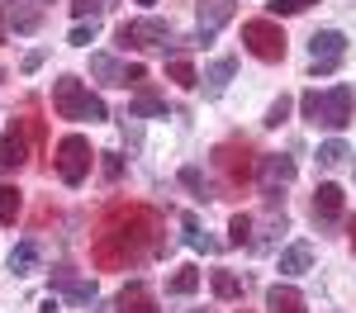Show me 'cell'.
<instances>
[{
  "instance_id": "30bf717a",
  "label": "cell",
  "mask_w": 356,
  "mask_h": 313,
  "mask_svg": "<svg viewBox=\"0 0 356 313\" xmlns=\"http://www.w3.org/2000/svg\"><path fill=\"white\" fill-rule=\"evenodd\" d=\"M5 24L15 28V33H38L43 5H38V0H5Z\"/></svg>"
},
{
  "instance_id": "8992f818",
  "label": "cell",
  "mask_w": 356,
  "mask_h": 313,
  "mask_svg": "<svg viewBox=\"0 0 356 313\" xmlns=\"http://www.w3.org/2000/svg\"><path fill=\"white\" fill-rule=\"evenodd\" d=\"M309 53H314V76H332L337 67H342V53H347V38L337 33V28H318L314 38H309Z\"/></svg>"
},
{
  "instance_id": "44dd1931",
  "label": "cell",
  "mask_w": 356,
  "mask_h": 313,
  "mask_svg": "<svg viewBox=\"0 0 356 313\" xmlns=\"http://www.w3.org/2000/svg\"><path fill=\"white\" fill-rule=\"evenodd\" d=\"M166 76H171L176 85H186V90L200 85V76H195V67H191V57H186V53H176L171 62H166Z\"/></svg>"
},
{
  "instance_id": "836d02e7",
  "label": "cell",
  "mask_w": 356,
  "mask_h": 313,
  "mask_svg": "<svg viewBox=\"0 0 356 313\" xmlns=\"http://www.w3.org/2000/svg\"><path fill=\"white\" fill-rule=\"evenodd\" d=\"M90 38H95V24H76L72 28V43H76V48H86Z\"/></svg>"
},
{
  "instance_id": "d4e9b609",
  "label": "cell",
  "mask_w": 356,
  "mask_h": 313,
  "mask_svg": "<svg viewBox=\"0 0 356 313\" xmlns=\"http://www.w3.org/2000/svg\"><path fill=\"white\" fill-rule=\"evenodd\" d=\"M195 289H200V271H195V266H181V271L166 280V294H195Z\"/></svg>"
},
{
  "instance_id": "5b68a950",
  "label": "cell",
  "mask_w": 356,
  "mask_h": 313,
  "mask_svg": "<svg viewBox=\"0 0 356 313\" xmlns=\"http://www.w3.org/2000/svg\"><path fill=\"white\" fill-rule=\"evenodd\" d=\"M90 142L81 138V133H67V138L57 142V152H53V162H57V176L67 180V185H81L86 176H90Z\"/></svg>"
},
{
  "instance_id": "277c9868",
  "label": "cell",
  "mask_w": 356,
  "mask_h": 313,
  "mask_svg": "<svg viewBox=\"0 0 356 313\" xmlns=\"http://www.w3.org/2000/svg\"><path fill=\"white\" fill-rule=\"evenodd\" d=\"M285 28L275 24V19H247L243 24V48L252 57H261V62H285Z\"/></svg>"
},
{
  "instance_id": "8fae6325",
  "label": "cell",
  "mask_w": 356,
  "mask_h": 313,
  "mask_svg": "<svg viewBox=\"0 0 356 313\" xmlns=\"http://www.w3.org/2000/svg\"><path fill=\"white\" fill-rule=\"evenodd\" d=\"M342 219V185H332V180H323L318 190H314V223L332 228Z\"/></svg>"
},
{
  "instance_id": "83f0119b",
  "label": "cell",
  "mask_w": 356,
  "mask_h": 313,
  "mask_svg": "<svg viewBox=\"0 0 356 313\" xmlns=\"http://www.w3.org/2000/svg\"><path fill=\"white\" fill-rule=\"evenodd\" d=\"M290 105H295V100H290V95H280L271 110H266V119H261V124H266V128H280V124L290 119Z\"/></svg>"
},
{
  "instance_id": "ffe728a7",
  "label": "cell",
  "mask_w": 356,
  "mask_h": 313,
  "mask_svg": "<svg viewBox=\"0 0 356 313\" xmlns=\"http://www.w3.org/2000/svg\"><path fill=\"white\" fill-rule=\"evenodd\" d=\"M209 285H214L219 299H243V276H233V271H223V266L209 276Z\"/></svg>"
},
{
  "instance_id": "f1b7e54d",
  "label": "cell",
  "mask_w": 356,
  "mask_h": 313,
  "mask_svg": "<svg viewBox=\"0 0 356 313\" xmlns=\"http://www.w3.org/2000/svg\"><path fill=\"white\" fill-rule=\"evenodd\" d=\"M134 114H157V119H166V100H157V95H134Z\"/></svg>"
},
{
  "instance_id": "7c38bea8",
  "label": "cell",
  "mask_w": 356,
  "mask_h": 313,
  "mask_svg": "<svg viewBox=\"0 0 356 313\" xmlns=\"http://www.w3.org/2000/svg\"><path fill=\"white\" fill-rule=\"evenodd\" d=\"M233 19V0H200V43H209Z\"/></svg>"
},
{
  "instance_id": "52a82bcc",
  "label": "cell",
  "mask_w": 356,
  "mask_h": 313,
  "mask_svg": "<svg viewBox=\"0 0 356 313\" xmlns=\"http://www.w3.org/2000/svg\"><path fill=\"white\" fill-rule=\"evenodd\" d=\"M119 43L124 48H166L171 43V24L166 19H124L119 24Z\"/></svg>"
},
{
  "instance_id": "4fadbf2b",
  "label": "cell",
  "mask_w": 356,
  "mask_h": 313,
  "mask_svg": "<svg viewBox=\"0 0 356 313\" xmlns=\"http://www.w3.org/2000/svg\"><path fill=\"white\" fill-rule=\"evenodd\" d=\"M119 313H157V299L143 280H129L124 294H119Z\"/></svg>"
},
{
  "instance_id": "ac0fdd59",
  "label": "cell",
  "mask_w": 356,
  "mask_h": 313,
  "mask_svg": "<svg viewBox=\"0 0 356 313\" xmlns=\"http://www.w3.org/2000/svg\"><path fill=\"white\" fill-rule=\"evenodd\" d=\"M33 271H38V242L24 237V242L10 252V276H19V280H24V276H33Z\"/></svg>"
},
{
  "instance_id": "9a60e30c",
  "label": "cell",
  "mask_w": 356,
  "mask_h": 313,
  "mask_svg": "<svg viewBox=\"0 0 356 313\" xmlns=\"http://www.w3.org/2000/svg\"><path fill=\"white\" fill-rule=\"evenodd\" d=\"M29 162V142L19 128H10L5 138H0V171H19Z\"/></svg>"
},
{
  "instance_id": "d6a6232c",
  "label": "cell",
  "mask_w": 356,
  "mask_h": 313,
  "mask_svg": "<svg viewBox=\"0 0 356 313\" xmlns=\"http://www.w3.org/2000/svg\"><path fill=\"white\" fill-rule=\"evenodd\" d=\"M124 138L134 142V147H138V142H143V128H138V114H134V110L124 114Z\"/></svg>"
},
{
  "instance_id": "cb8c5ba5",
  "label": "cell",
  "mask_w": 356,
  "mask_h": 313,
  "mask_svg": "<svg viewBox=\"0 0 356 313\" xmlns=\"http://www.w3.org/2000/svg\"><path fill=\"white\" fill-rule=\"evenodd\" d=\"M19 209H24V195H19L15 185H0V223H15Z\"/></svg>"
},
{
  "instance_id": "d590c367",
  "label": "cell",
  "mask_w": 356,
  "mask_h": 313,
  "mask_svg": "<svg viewBox=\"0 0 356 313\" xmlns=\"http://www.w3.org/2000/svg\"><path fill=\"white\" fill-rule=\"evenodd\" d=\"M38 67H43V53H29L24 62H19V71H38Z\"/></svg>"
},
{
  "instance_id": "6da1fadb",
  "label": "cell",
  "mask_w": 356,
  "mask_h": 313,
  "mask_svg": "<svg viewBox=\"0 0 356 313\" xmlns=\"http://www.w3.org/2000/svg\"><path fill=\"white\" fill-rule=\"evenodd\" d=\"M152 228H157V214H147V209H129V214H119V219L100 232V242H95V261H100V266L138 261V256L147 252Z\"/></svg>"
},
{
  "instance_id": "7a4b0ae2",
  "label": "cell",
  "mask_w": 356,
  "mask_h": 313,
  "mask_svg": "<svg viewBox=\"0 0 356 313\" xmlns=\"http://www.w3.org/2000/svg\"><path fill=\"white\" fill-rule=\"evenodd\" d=\"M300 110H304V119L314 124V128H347L356 119V90L352 85H337V90H304L300 95Z\"/></svg>"
},
{
  "instance_id": "4316f807",
  "label": "cell",
  "mask_w": 356,
  "mask_h": 313,
  "mask_svg": "<svg viewBox=\"0 0 356 313\" xmlns=\"http://www.w3.org/2000/svg\"><path fill=\"white\" fill-rule=\"evenodd\" d=\"M309 5H318V0H271L266 10H271V19H290V15H304Z\"/></svg>"
},
{
  "instance_id": "7402d4cb",
  "label": "cell",
  "mask_w": 356,
  "mask_h": 313,
  "mask_svg": "<svg viewBox=\"0 0 356 313\" xmlns=\"http://www.w3.org/2000/svg\"><path fill=\"white\" fill-rule=\"evenodd\" d=\"M181 228H186V242H191L195 252H219V242L200 232V219H195V214H186V219H181Z\"/></svg>"
},
{
  "instance_id": "d6986e66",
  "label": "cell",
  "mask_w": 356,
  "mask_h": 313,
  "mask_svg": "<svg viewBox=\"0 0 356 313\" xmlns=\"http://www.w3.org/2000/svg\"><path fill=\"white\" fill-rule=\"evenodd\" d=\"M90 76L100 85H124V67H119L110 53H90Z\"/></svg>"
},
{
  "instance_id": "484cf974",
  "label": "cell",
  "mask_w": 356,
  "mask_h": 313,
  "mask_svg": "<svg viewBox=\"0 0 356 313\" xmlns=\"http://www.w3.org/2000/svg\"><path fill=\"white\" fill-rule=\"evenodd\" d=\"M228 242H233V247H252V219H247V214H233V219H228Z\"/></svg>"
},
{
  "instance_id": "603a6c76",
  "label": "cell",
  "mask_w": 356,
  "mask_h": 313,
  "mask_svg": "<svg viewBox=\"0 0 356 313\" xmlns=\"http://www.w3.org/2000/svg\"><path fill=\"white\" fill-rule=\"evenodd\" d=\"M347 157H352V152H347V142H342V138H328V142H323V147H318V167H323V171L342 167Z\"/></svg>"
},
{
  "instance_id": "2e32d148",
  "label": "cell",
  "mask_w": 356,
  "mask_h": 313,
  "mask_svg": "<svg viewBox=\"0 0 356 313\" xmlns=\"http://www.w3.org/2000/svg\"><path fill=\"white\" fill-rule=\"evenodd\" d=\"M275 271H280V276H304V271H314V247H309V242L285 247L280 261H275Z\"/></svg>"
},
{
  "instance_id": "9c48e42d",
  "label": "cell",
  "mask_w": 356,
  "mask_h": 313,
  "mask_svg": "<svg viewBox=\"0 0 356 313\" xmlns=\"http://www.w3.org/2000/svg\"><path fill=\"white\" fill-rule=\"evenodd\" d=\"M53 294L72 299V304H90V299H95V280H86V276H76V271L57 266L53 271Z\"/></svg>"
},
{
  "instance_id": "ab89813d",
  "label": "cell",
  "mask_w": 356,
  "mask_h": 313,
  "mask_svg": "<svg viewBox=\"0 0 356 313\" xmlns=\"http://www.w3.org/2000/svg\"><path fill=\"white\" fill-rule=\"evenodd\" d=\"M0 43H5V19H0Z\"/></svg>"
},
{
  "instance_id": "74e56055",
  "label": "cell",
  "mask_w": 356,
  "mask_h": 313,
  "mask_svg": "<svg viewBox=\"0 0 356 313\" xmlns=\"http://www.w3.org/2000/svg\"><path fill=\"white\" fill-rule=\"evenodd\" d=\"M352 247H356V219H352Z\"/></svg>"
},
{
  "instance_id": "5bb4252c",
  "label": "cell",
  "mask_w": 356,
  "mask_h": 313,
  "mask_svg": "<svg viewBox=\"0 0 356 313\" xmlns=\"http://www.w3.org/2000/svg\"><path fill=\"white\" fill-rule=\"evenodd\" d=\"M233 71H238V62H233V57H214V62H209V71H204V95H209V100H219L223 90H228V81H233Z\"/></svg>"
},
{
  "instance_id": "ba28073f",
  "label": "cell",
  "mask_w": 356,
  "mask_h": 313,
  "mask_svg": "<svg viewBox=\"0 0 356 313\" xmlns=\"http://www.w3.org/2000/svg\"><path fill=\"white\" fill-rule=\"evenodd\" d=\"M257 180H261V195H266V204H280V190L295 180V162L290 157H280V152H271V157H261V167H257Z\"/></svg>"
},
{
  "instance_id": "4dcf8cb0",
  "label": "cell",
  "mask_w": 356,
  "mask_h": 313,
  "mask_svg": "<svg viewBox=\"0 0 356 313\" xmlns=\"http://www.w3.org/2000/svg\"><path fill=\"white\" fill-rule=\"evenodd\" d=\"M181 185H191V190H195L200 199H214V195H209V185H204V176H200L195 167H186V171H181Z\"/></svg>"
},
{
  "instance_id": "8d00e7d4",
  "label": "cell",
  "mask_w": 356,
  "mask_h": 313,
  "mask_svg": "<svg viewBox=\"0 0 356 313\" xmlns=\"http://www.w3.org/2000/svg\"><path fill=\"white\" fill-rule=\"evenodd\" d=\"M38 309H43V313H62V304H57V294H48V299H43Z\"/></svg>"
},
{
  "instance_id": "f35d334b",
  "label": "cell",
  "mask_w": 356,
  "mask_h": 313,
  "mask_svg": "<svg viewBox=\"0 0 356 313\" xmlns=\"http://www.w3.org/2000/svg\"><path fill=\"white\" fill-rule=\"evenodd\" d=\"M134 5H157V0H134Z\"/></svg>"
},
{
  "instance_id": "3957f363",
  "label": "cell",
  "mask_w": 356,
  "mask_h": 313,
  "mask_svg": "<svg viewBox=\"0 0 356 313\" xmlns=\"http://www.w3.org/2000/svg\"><path fill=\"white\" fill-rule=\"evenodd\" d=\"M53 110L57 119H90V124H100V119H110V110H105V100L100 95H90L76 76H57L53 81Z\"/></svg>"
},
{
  "instance_id": "e0dca14e",
  "label": "cell",
  "mask_w": 356,
  "mask_h": 313,
  "mask_svg": "<svg viewBox=\"0 0 356 313\" xmlns=\"http://www.w3.org/2000/svg\"><path fill=\"white\" fill-rule=\"evenodd\" d=\"M266 309L271 313H304V294L290 285H271L266 289Z\"/></svg>"
},
{
  "instance_id": "f546056e",
  "label": "cell",
  "mask_w": 356,
  "mask_h": 313,
  "mask_svg": "<svg viewBox=\"0 0 356 313\" xmlns=\"http://www.w3.org/2000/svg\"><path fill=\"white\" fill-rule=\"evenodd\" d=\"M100 10H105V5H100V0H72V15H76V19H90V24H95V19H100Z\"/></svg>"
},
{
  "instance_id": "1f68e13d",
  "label": "cell",
  "mask_w": 356,
  "mask_h": 313,
  "mask_svg": "<svg viewBox=\"0 0 356 313\" xmlns=\"http://www.w3.org/2000/svg\"><path fill=\"white\" fill-rule=\"evenodd\" d=\"M100 157H105V176L119 180V176H124V157H119V152H100Z\"/></svg>"
},
{
  "instance_id": "e575fe53",
  "label": "cell",
  "mask_w": 356,
  "mask_h": 313,
  "mask_svg": "<svg viewBox=\"0 0 356 313\" xmlns=\"http://www.w3.org/2000/svg\"><path fill=\"white\" fill-rule=\"evenodd\" d=\"M143 76H147V71H143L138 62H134V67H124V85H138V81H143Z\"/></svg>"
}]
</instances>
